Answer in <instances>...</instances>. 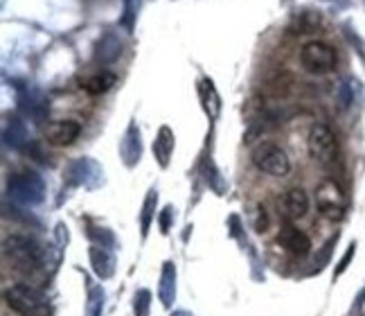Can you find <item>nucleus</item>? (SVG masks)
Wrapping results in <instances>:
<instances>
[{
  "mask_svg": "<svg viewBox=\"0 0 365 316\" xmlns=\"http://www.w3.org/2000/svg\"><path fill=\"white\" fill-rule=\"evenodd\" d=\"M251 161L260 172L275 179H284L291 172V158H289V154L280 145L269 143V140H264V143L253 149Z\"/></svg>",
  "mask_w": 365,
  "mask_h": 316,
  "instance_id": "obj_1",
  "label": "nucleus"
},
{
  "mask_svg": "<svg viewBox=\"0 0 365 316\" xmlns=\"http://www.w3.org/2000/svg\"><path fill=\"white\" fill-rule=\"evenodd\" d=\"M5 301L16 314L21 316H45L48 305L34 287L28 285H12L5 289Z\"/></svg>",
  "mask_w": 365,
  "mask_h": 316,
  "instance_id": "obj_2",
  "label": "nucleus"
},
{
  "mask_svg": "<svg viewBox=\"0 0 365 316\" xmlns=\"http://www.w3.org/2000/svg\"><path fill=\"white\" fill-rule=\"evenodd\" d=\"M300 63L304 70H309L313 75H325L336 68L338 55L325 41H309L300 50Z\"/></svg>",
  "mask_w": 365,
  "mask_h": 316,
  "instance_id": "obj_3",
  "label": "nucleus"
},
{
  "mask_svg": "<svg viewBox=\"0 0 365 316\" xmlns=\"http://www.w3.org/2000/svg\"><path fill=\"white\" fill-rule=\"evenodd\" d=\"M306 147H309V154L313 161H318L322 165H331L336 163L338 158V138L331 131L327 124H313L309 131V138H306Z\"/></svg>",
  "mask_w": 365,
  "mask_h": 316,
  "instance_id": "obj_4",
  "label": "nucleus"
},
{
  "mask_svg": "<svg viewBox=\"0 0 365 316\" xmlns=\"http://www.w3.org/2000/svg\"><path fill=\"white\" fill-rule=\"evenodd\" d=\"M316 206L329 219H341L345 213V195L336 181H322L316 188Z\"/></svg>",
  "mask_w": 365,
  "mask_h": 316,
  "instance_id": "obj_5",
  "label": "nucleus"
},
{
  "mask_svg": "<svg viewBox=\"0 0 365 316\" xmlns=\"http://www.w3.org/2000/svg\"><path fill=\"white\" fill-rule=\"evenodd\" d=\"M5 253L12 255L16 262L25 269H34L41 264V248L28 237H7L5 239Z\"/></svg>",
  "mask_w": 365,
  "mask_h": 316,
  "instance_id": "obj_6",
  "label": "nucleus"
},
{
  "mask_svg": "<svg viewBox=\"0 0 365 316\" xmlns=\"http://www.w3.org/2000/svg\"><path fill=\"white\" fill-rule=\"evenodd\" d=\"M278 244L284 248L286 253H291L295 257H306L311 253V239L306 233L300 228H295L293 224H284L278 233Z\"/></svg>",
  "mask_w": 365,
  "mask_h": 316,
  "instance_id": "obj_7",
  "label": "nucleus"
},
{
  "mask_svg": "<svg viewBox=\"0 0 365 316\" xmlns=\"http://www.w3.org/2000/svg\"><path fill=\"white\" fill-rule=\"evenodd\" d=\"M43 136L50 145L68 147L81 136V124L77 120H54L45 127Z\"/></svg>",
  "mask_w": 365,
  "mask_h": 316,
  "instance_id": "obj_8",
  "label": "nucleus"
},
{
  "mask_svg": "<svg viewBox=\"0 0 365 316\" xmlns=\"http://www.w3.org/2000/svg\"><path fill=\"white\" fill-rule=\"evenodd\" d=\"M309 213V195L302 188H293L282 195L280 199V215L286 219H300Z\"/></svg>",
  "mask_w": 365,
  "mask_h": 316,
  "instance_id": "obj_9",
  "label": "nucleus"
},
{
  "mask_svg": "<svg viewBox=\"0 0 365 316\" xmlns=\"http://www.w3.org/2000/svg\"><path fill=\"white\" fill-rule=\"evenodd\" d=\"M12 192L19 197L21 201H25V204H36V201H41V192H43V188H41L39 179H34L30 174V179L25 177V179L14 181Z\"/></svg>",
  "mask_w": 365,
  "mask_h": 316,
  "instance_id": "obj_10",
  "label": "nucleus"
},
{
  "mask_svg": "<svg viewBox=\"0 0 365 316\" xmlns=\"http://www.w3.org/2000/svg\"><path fill=\"white\" fill-rule=\"evenodd\" d=\"M115 81L118 79H115V75H111V72H95V75H88V77L81 79V88L90 95H104L115 86Z\"/></svg>",
  "mask_w": 365,
  "mask_h": 316,
  "instance_id": "obj_11",
  "label": "nucleus"
},
{
  "mask_svg": "<svg viewBox=\"0 0 365 316\" xmlns=\"http://www.w3.org/2000/svg\"><path fill=\"white\" fill-rule=\"evenodd\" d=\"M90 257H93V264H95V273L99 278H109L113 273V257L104 251V248H93L90 251Z\"/></svg>",
  "mask_w": 365,
  "mask_h": 316,
  "instance_id": "obj_12",
  "label": "nucleus"
},
{
  "mask_svg": "<svg viewBox=\"0 0 365 316\" xmlns=\"http://www.w3.org/2000/svg\"><path fill=\"white\" fill-rule=\"evenodd\" d=\"M174 280H176V273H174V267L167 262L163 271V285H160V298L165 305H171L174 301Z\"/></svg>",
  "mask_w": 365,
  "mask_h": 316,
  "instance_id": "obj_13",
  "label": "nucleus"
},
{
  "mask_svg": "<svg viewBox=\"0 0 365 316\" xmlns=\"http://www.w3.org/2000/svg\"><path fill=\"white\" fill-rule=\"evenodd\" d=\"M102 305H104V294L97 292V289H90V298H88V316H99L102 314Z\"/></svg>",
  "mask_w": 365,
  "mask_h": 316,
  "instance_id": "obj_14",
  "label": "nucleus"
},
{
  "mask_svg": "<svg viewBox=\"0 0 365 316\" xmlns=\"http://www.w3.org/2000/svg\"><path fill=\"white\" fill-rule=\"evenodd\" d=\"M147 310H149V294L147 292H140L136 296V314L138 316H147Z\"/></svg>",
  "mask_w": 365,
  "mask_h": 316,
  "instance_id": "obj_15",
  "label": "nucleus"
},
{
  "mask_svg": "<svg viewBox=\"0 0 365 316\" xmlns=\"http://www.w3.org/2000/svg\"><path fill=\"white\" fill-rule=\"evenodd\" d=\"M352 255H354V244H352L350 248H347V253H345V257H343V260H341V264H338V269H336V276H338V273H343V271L347 269V264H350V260H352Z\"/></svg>",
  "mask_w": 365,
  "mask_h": 316,
  "instance_id": "obj_16",
  "label": "nucleus"
},
{
  "mask_svg": "<svg viewBox=\"0 0 365 316\" xmlns=\"http://www.w3.org/2000/svg\"><path fill=\"white\" fill-rule=\"evenodd\" d=\"M176 316H189V314H185V312H178Z\"/></svg>",
  "mask_w": 365,
  "mask_h": 316,
  "instance_id": "obj_17",
  "label": "nucleus"
}]
</instances>
